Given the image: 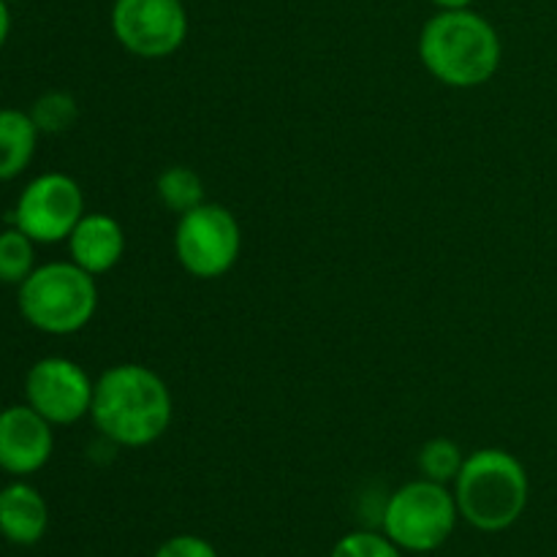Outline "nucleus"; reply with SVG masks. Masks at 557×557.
Instances as JSON below:
<instances>
[{
	"label": "nucleus",
	"instance_id": "1",
	"mask_svg": "<svg viewBox=\"0 0 557 557\" xmlns=\"http://www.w3.org/2000/svg\"><path fill=\"white\" fill-rule=\"evenodd\" d=\"M172 392L156 370L125 362L98 375L90 419L112 444L125 449L156 444L172 428Z\"/></svg>",
	"mask_w": 557,
	"mask_h": 557
},
{
	"label": "nucleus",
	"instance_id": "2",
	"mask_svg": "<svg viewBox=\"0 0 557 557\" xmlns=\"http://www.w3.org/2000/svg\"><path fill=\"white\" fill-rule=\"evenodd\" d=\"M419 58L435 79L468 90L498 74L504 44L493 22L476 11H438L419 33Z\"/></svg>",
	"mask_w": 557,
	"mask_h": 557
},
{
	"label": "nucleus",
	"instance_id": "3",
	"mask_svg": "<svg viewBox=\"0 0 557 557\" xmlns=\"http://www.w3.org/2000/svg\"><path fill=\"white\" fill-rule=\"evenodd\" d=\"M451 493L468 525L482 533H500L525 515L531 479L511 451L479 449L466 457Z\"/></svg>",
	"mask_w": 557,
	"mask_h": 557
},
{
	"label": "nucleus",
	"instance_id": "4",
	"mask_svg": "<svg viewBox=\"0 0 557 557\" xmlns=\"http://www.w3.org/2000/svg\"><path fill=\"white\" fill-rule=\"evenodd\" d=\"M16 308L44 335H74L90 324L98 310L96 275L71 259L49 261L16 286Z\"/></svg>",
	"mask_w": 557,
	"mask_h": 557
},
{
	"label": "nucleus",
	"instance_id": "5",
	"mask_svg": "<svg viewBox=\"0 0 557 557\" xmlns=\"http://www.w3.org/2000/svg\"><path fill=\"white\" fill-rule=\"evenodd\" d=\"M457 520L460 509L449 484L417 479L389 495L381 528L403 553L424 555L449 542Z\"/></svg>",
	"mask_w": 557,
	"mask_h": 557
},
{
	"label": "nucleus",
	"instance_id": "6",
	"mask_svg": "<svg viewBox=\"0 0 557 557\" xmlns=\"http://www.w3.org/2000/svg\"><path fill=\"white\" fill-rule=\"evenodd\" d=\"M243 232L232 212L223 205L194 207L180 215L174 228V253L183 270L199 281H215L226 275L239 259Z\"/></svg>",
	"mask_w": 557,
	"mask_h": 557
},
{
	"label": "nucleus",
	"instance_id": "7",
	"mask_svg": "<svg viewBox=\"0 0 557 557\" xmlns=\"http://www.w3.org/2000/svg\"><path fill=\"white\" fill-rule=\"evenodd\" d=\"M85 215V194L74 177L47 172L33 177L16 196L11 223L36 245L65 243Z\"/></svg>",
	"mask_w": 557,
	"mask_h": 557
},
{
	"label": "nucleus",
	"instance_id": "8",
	"mask_svg": "<svg viewBox=\"0 0 557 557\" xmlns=\"http://www.w3.org/2000/svg\"><path fill=\"white\" fill-rule=\"evenodd\" d=\"M112 33L125 52L161 60L188 38V11L183 0H114Z\"/></svg>",
	"mask_w": 557,
	"mask_h": 557
},
{
	"label": "nucleus",
	"instance_id": "9",
	"mask_svg": "<svg viewBox=\"0 0 557 557\" xmlns=\"http://www.w3.org/2000/svg\"><path fill=\"white\" fill-rule=\"evenodd\" d=\"M96 381L69 357H44L25 375V403L54 428L90 417Z\"/></svg>",
	"mask_w": 557,
	"mask_h": 557
},
{
	"label": "nucleus",
	"instance_id": "10",
	"mask_svg": "<svg viewBox=\"0 0 557 557\" xmlns=\"http://www.w3.org/2000/svg\"><path fill=\"white\" fill-rule=\"evenodd\" d=\"M54 451V424L27 403L0 411V471L27 479L41 471Z\"/></svg>",
	"mask_w": 557,
	"mask_h": 557
},
{
	"label": "nucleus",
	"instance_id": "11",
	"mask_svg": "<svg viewBox=\"0 0 557 557\" xmlns=\"http://www.w3.org/2000/svg\"><path fill=\"white\" fill-rule=\"evenodd\" d=\"M65 243L71 261L96 277L114 270L125 253L123 226L107 212H85Z\"/></svg>",
	"mask_w": 557,
	"mask_h": 557
},
{
	"label": "nucleus",
	"instance_id": "12",
	"mask_svg": "<svg viewBox=\"0 0 557 557\" xmlns=\"http://www.w3.org/2000/svg\"><path fill=\"white\" fill-rule=\"evenodd\" d=\"M49 506L25 479H14L0 490V536L16 547H33L47 536Z\"/></svg>",
	"mask_w": 557,
	"mask_h": 557
},
{
	"label": "nucleus",
	"instance_id": "13",
	"mask_svg": "<svg viewBox=\"0 0 557 557\" xmlns=\"http://www.w3.org/2000/svg\"><path fill=\"white\" fill-rule=\"evenodd\" d=\"M41 131L33 123L30 112L22 109H0V183L25 174L36 158Z\"/></svg>",
	"mask_w": 557,
	"mask_h": 557
},
{
	"label": "nucleus",
	"instance_id": "14",
	"mask_svg": "<svg viewBox=\"0 0 557 557\" xmlns=\"http://www.w3.org/2000/svg\"><path fill=\"white\" fill-rule=\"evenodd\" d=\"M156 194L161 205L174 215H185L194 207L205 205V183L190 166H169L158 174Z\"/></svg>",
	"mask_w": 557,
	"mask_h": 557
},
{
	"label": "nucleus",
	"instance_id": "15",
	"mask_svg": "<svg viewBox=\"0 0 557 557\" xmlns=\"http://www.w3.org/2000/svg\"><path fill=\"white\" fill-rule=\"evenodd\" d=\"M36 270V243L11 223L0 232V283L20 286Z\"/></svg>",
	"mask_w": 557,
	"mask_h": 557
},
{
	"label": "nucleus",
	"instance_id": "16",
	"mask_svg": "<svg viewBox=\"0 0 557 557\" xmlns=\"http://www.w3.org/2000/svg\"><path fill=\"white\" fill-rule=\"evenodd\" d=\"M417 462L422 479H430V482L438 484H455V479L460 476L466 457H462L460 446L451 438H430L428 444L419 449Z\"/></svg>",
	"mask_w": 557,
	"mask_h": 557
},
{
	"label": "nucleus",
	"instance_id": "17",
	"mask_svg": "<svg viewBox=\"0 0 557 557\" xmlns=\"http://www.w3.org/2000/svg\"><path fill=\"white\" fill-rule=\"evenodd\" d=\"M30 117L41 134H63L79 117V107H76V98L71 92L49 90L33 101Z\"/></svg>",
	"mask_w": 557,
	"mask_h": 557
},
{
	"label": "nucleus",
	"instance_id": "18",
	"mask_svg": "<svg viewBox=\"0 0 557 557\" xmlns=\"http://www.w3.org/2000/svg\"><path fill=\"white\" fill-rule=\"evenodd\" d=\"M330 557H403V549L384 531H354L332 547Z\"/></svg>",
	"mask_w": 557,
	"mask_h": 557
},
{
	"label": "nucleus",
	"instance_id": "19",
	"mask_svg": "<svg viewBox=\"0 0 557 557\" xmlns=\"http://www.w3.org/2000/svg\"><path fill=\"white\" fill-rule=\"evenodd\" d=\"M152 557H218V549L207 539L194 536V533H180V536L166 539Z\"/></svg>",
	"mask_w": 557,
	"mask_h": 557
},
{
	"label": "nucleus",
	"instance_id": "20",
	"mask_svg": "<svg viewBox=\"0 0 557 557\" xmlns=\"http://www.w3.org/2000/svg\"><path fill=\"white\" fill-rule=\"evenodd\" d=\"M9 33H11V11H9V3L0 0V49H3V44L9 41Z\"/></svg>",
	"mask_w": 557,
	"mask_h": 557
},
{
	"label": "nucleus",
	"instance_id": "21",
	"mask_svg": "<svg viewBox=\"0 0 557 557\" xmlns=\"http://www.w3.org/2000/svg\"><path fill=\"white\" fill-rule=\"evenodd\" d=\"M438 11H457V9H471L473 0H430Z\"/></svg>",
	"mask_w": 557,
	"mask_h": 557
},
{
	"label": "nucleus",
	"instance_id": "22",
	"mask_svg": "<svg viewBox=\"0 0 557 557\" xmlns=\"http://www.w3.org/2000/svg\"><path fill=\"white\" fill-rule=\"evenodd\" d=\"M5 3H20V0H5Z\"/></svg>",
	"mask_w": 557,
	"mask_h": 557
}]
</instances>
